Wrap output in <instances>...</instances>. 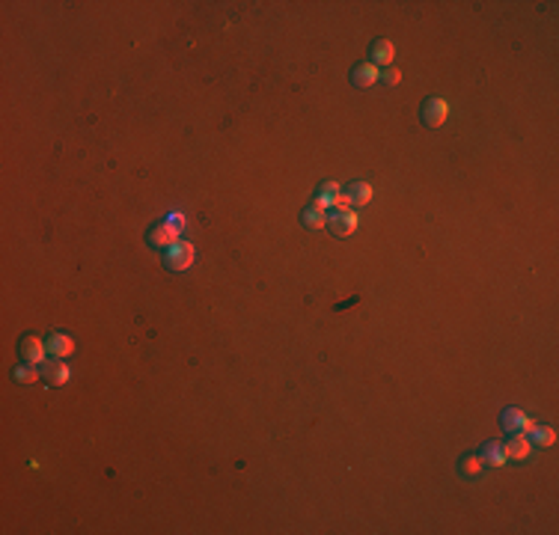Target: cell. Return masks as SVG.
<instances>
[{
    "label": "cell",
    "instance_id": "1",
    "mask_svg": "<svg viewBox=\"0 0 559 535\" xmlns=\"http://www.w3.org/2000/svg\"><path fill=\"white\" fill-rule=\"evenodd\" d=\"M194 259H196V250H194L191 241H182V238H179L176 244L167 250V268H170V271H176V274L187 271V268L194 265Z\"/></svg>",
    "mask_w": 559,
    "mask_h": 535
},
{
    "label": "cell",
    "instance_id": "2",
    "mask_svg": "<svg viewBox=\"0 0 559 535\" xmlns=\"http://www.w3.org/2000/svg\"><path fill=\"white\" fill-rule=\"evenodd\" d=\"M179 235H182V232H179L173 223H170V220H161V223H155V226L149 229V247L170 250V247H173L176 241H179Z\"/></svg>",
    "mask_w": 559,
    "mask_h": 535
},
{
    "label": "cell",
    "instance_id": "3",
    "mask_svg": "<svg viewBox=\"0 0 559 535\" xmlns=\"http://www.w3.org/2000/svg\"><path fill=\"white\" fill-rule=\"evenodd\" d=\"M328 226L333 229V235L348 238L357 232L360 217H357V211H333V214H328Z\"/></svg>",
    "mask_w": 559,
    "mask_h": 535
},
{
    "label": "cell",
    "instance_id": "4",
    "mask_svg": "<svg viewBox=\"0 0 559 535\" xmlns=\"http://www.w3.org/2000/svg\"><path fill=\"white\" fill-rule=\"evenodd\" d=\"M42 378L51 383V387H66V383L71 381V369L66 360H57V357H51V360L42 363Z\"/></svg>",
    "mask_w": 559,
    "mask_h": 535
},
{
    "label": "cell",
    "instance_id": "5",
    "mask_svg": "<svg viewBox=\"0 0 559 535\" xmlns=\"http://www.w3.org/2000/svg\"><path fill=\"white\" fill-rule=\"evenodd\" d=\"M503 428H506L509 434H529L536 428V419H529L524 410H518V407H509L506 414H503Z\"/></svg>",
    "mask_w": 559,
    "mask_h": 535
},
{
    "label": "cell",
    "instance_id": "6",
    "mask_svg": "<svg viewBox=\"0 0 559 535\" xmlns=\"http://www.w3.org/2000/svg\"><path fill=\"white\" fill-rule=\"evenodd\" d=\"M422 119H426L429 128H440L449 119V102L446 98H429L426 107H422Z\"/></svg>",
    "mask_w": 559,
    "mask_h": 535
},
{
    "label": "cell",
    "instance_id": "7",
    "mask_svg": "<svg viewBox=\"0 0 559 535\" xmlns=\"http://www.w3.org/2000/svg\"><path fill=\"white\" fill-rule=\"evenodd\" d=\"M503 455H506V461H527L533 455V443H529L527 434H512L503 443Z\"/></svg>",
    "mask_w": 559,
    "mask_h": 535
},
{
    "label": "cell",
    "instance_id": "8",
    "mask_svg": "<svg viewBox=\"0 0 559 535\" xmlns=\"http://www.w3.org/2000/svg\"><path fill=\"white\" fill-rule=\"evenodd\" d=\"M21 357H24V363H30V366L45 363L48 360V342H42L39 336H27L21 342Z\"/></svg>",
    "mask_w": 559,
    "mask_h": 535
},
{
    "label": "cell",
    "instance_id": "9",
    "mask_svg": "<svg viewBox=\"0 0 559 535\" xmlns=\"http://www.w3.org/2000/svg\"><path fill=\"white\" fill-rule=\"evenodd\" d=\"M378 80H381V69H378L372 60H369V62H360V66H357L354 71H351V84L360 86V89L375 86Z\"/></svg>",
    "mask_w": 559,
    "mask_h": 535
},
{
    "label": "cell",
    "instance_id": "10",
    "mask_svg": "<svg viewBox=\"0 0 559 535\" xmlns=\"http://www.w3.org/2000/svg\"><path fill=\"white\" fill-rule=\"evenodd\" d=\"M45 342H48V354L57 357V360H69V357L75 354V339L69 333H51Z\"/></svg>",
    "mask_w": 559,
    "mask_h": 535
},
{
    "label": "cell",
    "instance_id": "11",
    "mask_svg": "<svg viewBox=\"0 0 559 535\" xmlns=\"http://www.w3.org/2000/svg\"><path fill=\"white\" fill-rule=\"evenodd\" d=\"M393 60H396V48H393V42L390 39H378L372 45V62L378 69H384V66H393Z\"/></svg>",
    "mask_w": 559,
    "mask_h": 535
},
{
    "label": "cell",
    "instance_id": "12",
    "mask_svg": "<svg viewBox=\"0 0 559 535\" xmlns=\"http://www.w3.org/2000/svg\"><path fill=\"white\" fill-rule=\"evenodd\" d=\"M527 437H529V443H533V446H542V449H547V446L556 443V428H554V425H538V423H536V428H533V431H529Z\"/></svg>",
    "mask_w": 559,
    "mask_h": 535
},
{
    "label": "cell",
    "instance_id": "13",
    "mask_svg": "<svg viewBox=\"0 0 559 535\" xmlns=\"http://www.w3.org/2000/svg\"><path fill=\"white\" fill-rule=\"evenodd\" d=\"M301 223L306 229H321V226H328V211H321L319 205H310V209L301 214Z\"/></svg>",
    "mask_w": 559,
    "mask_h": 535
},
{
    "label": "cell",
    "instance_id": "14",
    "mask_svg": "<svg viewBox=\"0 0 559 535\" xmlns=\"http://www.w3.org/2000/svg\"><path fill=\"white\" fill-rule=\"evenodd\" d=\"M351 205L354 209H363V205L372 202V185L369 182H357V185H351Z\"/></svg>",
    "mask_w": 559,
    "mask_h": 535
},
{
    "label": "cell",
    "instance_id": "15",
    "mask_svg": "<svg viewBox=\"0 0 559 535\" xmlns=\"http://www.w3.org/2000/svg\"><path fill=\"white\" fill-rule=\"evenodd\" d=\"M482 461L485 464H494V467H506V455H503V443L500 440H491L482 452Z\"/></svg>",
    "mask_w": 559,
    "mask_h": 535
},
{
    "label": "cell",
    "instance_id": "16",
    "mask_svg": "<svg viewBox=\"0 0 559 535\" xmlns=\"http://www.w3.org/2000/svg\"><path fill=\"white\" fill-rule=\"evenodd\" d=\"M12 378L18 383H36V381H39V369L30 366V363H24V366H18V369L12 372Z\"/></svg>",
    "mask_w": 559,
    "mask_h": 535
},
{
    "label": "cell",
    "instance_id": "17",
    "mask_svg": "<svg viewBox=\"0 0 559 535\" xmlns=\"http://www.w3.org/2000/svg\"><path fill=\"white\" fill-rule=\"evenodd\" d=\"M482 467H485L482 455H467V458L461 461V473H464V476H479Z\"/></svg>",
    "mask_w": 559,
    "mask_h": 535
},
{
    "label": "cell",
    "instance_id": "18",
    "mask_svg": "<svg viewBox=\"0 0 559 535\" xmlns=\"http://www.w3.org/2000/svg\"><path fill=\"white\" fill-rule=\"evenodd\" d=\"M333 209H336V211H354V205H351V196L339 191L336 200H333Z\"/></svg>",
    "mask_w": 559,
    "mask_h": 535
},
{
    "label": "cell",
    "instance_id": "19",
    "mask_svg": "<svg viewBox=\"0 0 559 535\" xmlns=\"http://www.w3.org/2000/svg\"><path fill=\"white\" fill-rule=\"evenodd\" d=\"M381 78H384V84H390V86H396V84H399V80H402V71H399V69H387V71H384V75H381Z\"/></svg>",
    "mask_w": 559,
    "mask_h": 535
},
{
    "label": "cell",
    "instance_id": "20",
    "mask_svg": "<svg viewBox=\"0 0 559 535\" xmlns=\"http://www.w3.org/2000/svg\"><path fill=\"white\" fill-rule=\"evenodd\" d=\"M170 223H173V226L179 229V232H185V226H187V220H185V214H179V211H173V214H170V217H167Z\"/></svg>",
    "mask_w": 559,
    "mask_h": 535
}]
</instances>
